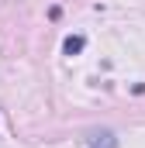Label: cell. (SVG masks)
Instances as JSON below:
<instances>
[{
    "label": "cell",
    "instance_id": "cell-1",
    "mask_svg": "<svg viewBox=\"0 0 145 148\" xmlns=\"http://www.w3.org/2000/svg\"><path fill=\"white\" fill-rule=\"evenodd\" d=\"M86 148H117V138H114V131H93Z\"/></svg>",
    "mask_w": 145,
    "mask_h": 148
},
{
    "label": "cell",
    "instance_id": "cell-2",
    "mask_svg": "<svg viewBox=\"0 0 145 148\" xmlns=\"http://www.w3.org/2000/svg\"><path fill=\"white\" fill-rule=\"evenodd\" d=\"M83 48H86V38L83 35H69L66 41H62V52H66V55H79Z\"/></svg>",
    "mask_w": 145,
    "mask_h": 148
}]
</instances>
